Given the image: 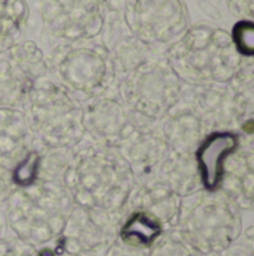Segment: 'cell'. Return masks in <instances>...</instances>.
I'll return each mask as SVG.
<instances>
[{"label":"cell","instance_id":"6da1fadb","mask_svg":"<svg viewBox=\"0 0 254 256\" xmlns=\"http://www.w3.org/2000/svg\"><path fill=\"white\" fill-rule=\"evenodd\" d=\"M63 184L75 206L126 213L138 180L117 148L84 138L73 147Z\"/></svg>","mask_w":254,"mask_h":256},{"label":"cell","instance_id":"7a4b0ae2","mask_svg":"<svg viewBox=\"0 0 254 256\" xmlns=\"http://www.w3.org/2000/svg\"><path fill=\"white\" fill-rule=\"evenodd\" d=\"M4 207L6 225L12 234L42 249L61 237L75 202L63 183L36 180L16 188Z\"/></svg>","mask_w":254,"mask_h":256},{"label":"cell","instance_id":"3957f363","mask_svg":"<svg viewBox=\"0 0 254 256\" xmlns=\"http://www.w3.org/2000/svg\"><path fill=\"white\" fill-rule=\"evenodd\" d=\"M165 56L180 80L190 86L229 82L241 64L232 38L204 24L187 28Z\"/></svg>","mask_w":254,"mask_h":256},{"label":"cell","instance_id":"277c9868","mask_svg":"<svg viewBox=\"0 0 254 256\" xmlns=\"http://www.w3.org/2000/svg\"><path fill=\"white\" fill-rule=\"evenodd\" d=\"M177 230L202 255L210 256L234 246L243 231V218L220 189H201L181 200Z\"/></svg>","mask_w":254,"mask_h":256},{"label":"cell","instance_id":"5b68a950","mask_svg":"<svg viewBox=\"0 0 254 256\" xmlns=\"http://www.w3.org/2000/svg\"><path fill=\"white\" fill-rule=\"evenodd\" d=\"M36 142L49 148H73L85 138L82 102L52 78L39 80L22 108Z\"/></svg>","mask_w":254,"mask_h":256},{"label":"cell","instance_id":"8992f818","mask_svg":"<svg viewBox=\"0 0 254 256\" xmlns=\"http://www.w3.org/2000/svg\"><path fill=\"white\" fill-rule=\"evenodd\" d=\"M46 62L52 80L79 102L111 92L117 81L111 50L93 39L64 42Z\"/></svg>","mask_w":254,"mask_h":256},{"label":"cell","instance_id":"52a82bcc","mask_svg":"<svg viewBox=\"0 0 254 256\" xmlns=\"http://www.w3.org/2000/svg\"><path fill=\"white\" fill-rule=\"evenodd\" d=\"M117 92L139 118L159 122L181 100L184 90L166 56L156 52L120 75Z\"/></svg>","mask_w":254,"mask_h":256},{"label":"cell","instance_id":"ba28073f","mask_svg":"<svg viewBox=\"0 0 254 256\" xmlns=\"http://www.w3.org/2000/svg\"><path fill=\"white\" fill-rule=\"evenodd\" d=\"M124 22L133 38L157 46L175 42L189 26L183 0H127Z\"/></svg>","mask_w":254,"mask_h":256},{"label":"cell","instance_id":"9c48e42d","mask_svg":"<svg viewBox=\"0 0 254 256\" xmlns=\"http://www.w3.org/2000/svg\"><path fill=\"white\" fill-rule=\"evenodd\" d=\"M126 213H109L75 206L58 242L70 256H106L118 242Z\"/></svg>","mask_w":254,"mask_h":256},{"label":"cell","instance_id":"30bf717a","mask_svg":"<svg viewBox=\"0 0 254 256\" xmlns=\"http://www.w3.org/2000/svg\"><path fill=\"white\" fill-rule=\"evenodd\" d=\"M40 16L54 38L90 40L103 30L106 0H40Z\"/></svg>","mask_w":254,"mask_h":256},{"label":"cell","instance_id":"8fae6325","mask_svg":"<svg viewBox=\"0 0 254 256\" xmlns=\"http://www.w3.org/2000/svg\"><path fill=\"white\" fill-rule=\"evenodd\" d=\"M85 135L97 144L118 148L139 117L124 104L117 88L82 102Z\"/></svg>","mask_w":254,"mask_h":256},{"label":"cell","instance_id":"7c38bea8","mask_svg":"<svg viewBox=\"0 0 254 256\" xmlns=\"http://www.w3.org/2000/svg\"><path fill=\"white\" fill-rule=\"evenodd\" d=\"M129 164L138 182L156 177L165 158L171 153L157 122L139 118L132 134L117 148Z\"/></svg>","mask_w":254,"mask_h":256},{"label":"cell","instance_id":"4fadbf2b","mask_svg":"<svg viewBox=\"0 0 254 256\" xmlns=\"http://www.w3.org/2000/svg\"><path fill=\"white\" fill-rule=\"evenodd\" d=\"M186 104H189L195 112L199 116L205 132L210 129H219L229 124H237L244 112L241 111L238 100L232 92V88L222 87L220 84H204L193 86L189 94L181 98Z\"/></svg>","mask_w":254,"mask_h":256},{"label":"cell","instance_id":"5bb4252c","mask_svg":"<svg viewBox=\"0 0 254 256\" xmlns=\"http://www.w3.org/2000/svg\"><path fill=\"white\" fill-rule=\"evenodd\" d=\"M181 200L165 183L153 177L138 182L126 212H142L154 219L163 231H168L178 225Z\"/></svg>","mask_w":254,"mask_h":256},{"label":"cell","instance_id":"9a60e30c","mask_svg":"<svg viewBox=\"0 0 254 256\" xmlns=\"http://www.w3.org/2000/svg\"><path fill=\"white\" fill-rule=\"evenodd\" d=\"M34 144L25 112L18 108H0V168L13 171Z\"/></svg>","mask_w":254,"mask_h":256},{"label":"cell","instance_id":"2e32d148","mask_svg":"<svg viewBox=\"0 0 254 256\" xmlns=\"http://www.w3.org/2000/svg\"><path fill=\"white\" fill-rule=\"evenodd\" d=\"M157 126L169 150L174 153L195 154L205 135L199 116L183 99L157 122Z\"/></svg>","mask_w":254,"mask_h":256},{"label":"cell","instance_id":"e0dca14e","mask_svg":"<svg viewBox=\"0 0 254 256\" xmlns=\"http://www.w3.org/2000/svg\"><path fill=\"white\" fill-rule=\"evenodd\" d=\"M238 147V136L228 130L210 132L195 152L202 188L205 190H219L225 165L229 156Z\"/></svg>","mask_w":254,"mask_h":256},{"label":"cell","instance_id":"ac0fdd59","mask_svg":"<svg viewBox=\"0 0 254 256\" xmlns=\"http://www.w3.org/2000/svg\"><path fill=\"white\" fill-rule=\"evenodd\" d=\"M240 210L254 212V144L231 154L220 184Z\"/></svg>","mask_w":254,"mask_h":256},{"label":"cell","instance_id":"d6986e66","mask_svg":"<svg viewBox=\"0 0 254 256\" xmlns=\"http://www.w3.org/2000/svg\"><path fill=\"white\" fill-rule=\"evenodd\" d=\"M156 178L165 183L180 198L190 196L204 189L195 154L171 152L160 164Z\"/></svg>","mask_w":254,"mask_h":256},{"label":"cell","instance_id":"ffe728a7","mask_svg":"<svg viewBox=\"0 0 254 256\" xmlns=\"http://www.w3.org/2000/svg\"><path fill=\"white\" fill-rule=\"evenodd\" d=\"M34 84L6 57L0 58V108L22 110Z\"/></svg>","mask_w":254,"mask_h":256},{"label":"cell","instance_id":"44dd1931","mask_svg":"<svg viewBox=\"0 0 254 256\" xmlns=\"http://www.w3.org/2000/svg\"><path fill=\"white\" fill-rule=\"evenodd\" d=\"M162 232L163 228L145 213L126 212L120 226L118 240L135 249L145 250L157 240Z\"/></svg>","mask_w":254,"mask_h":256},{"label":"cell","instance_id":"7402d4cb","mask_svg":"<svg viewBox=\"0 0 254 256\" xmlns=\"http://www.w3.org/2000/svg\"><path fill=\"white\" fill-rule=\"evenodd\" d=\"M28 20L25 0H0V54L21 42Z\"/></svg>","mask_w":254,"mask_h":256},{"label":"cell","instance_id":"603a6c76","mask_svg":"<svg viewBox=\"0 0 254 256\" xmlns=\"http://www.w3.org/2000/svg\"><path fill=\"white\" fill-rule=\"evenodd\" d=\"M4 57L34 82L48 76V62L42 50L33 40L18 42L13 48L4 52Z\"/></svg>","mask_w":254,"mask_h":256},{"label":"cell","instance_id":"cb8c5ba5","mask_svg":"<svg viewBox=\"0 0 254 256\" xmlns=\"http://www.w3.org/2000/svg\"><path fill=\"white\" fill-rule=\"evenodd\" d=\"M156 52H157L156 46H150V45L138 40L132 34L124 36L123 39H120L117 42V45L111 51V56H112V60L115 64V70H117V78H118V75H123V74L129 72L130 69L136 68L139 63L145 62Z\"/></svg>","mask_w":254,"mask_h":256},{"label":"cell","instance_id":"d4e9b609","mask_svg":"<svg viewBox=\"0 0 254 256\" xmlns=\"http://www.w3.org/2000/svg\"><path fill=\"white\" fill-rule=\"evenodd\" d=\"M144 256H204L177 230L163 231L157 240L144 250Z\"/></svg>","mask_w":254,"mask_h":256},{"label":"cell","instance_id":"484cf974","mask_svg":"<svg viewBox=\"0 0 254 256\" xmlns=\"http://www.w3.org/2000/svg\"><path fill=\"white\" fill-rule=\"evenodd\" d=\"M229 86L238 100V105L244 116L254 112V66L244 68L237 72Z\"/></svg>","mask_w":254,"mask_h":256},{"label":"cell","instance_id":"4316f807","mask_svg":"<svg viewBox=\"0 0 254 256\" xmlns=\"http://www.w3.org/2000/svg\"><path fill=\"white\" fill-rule=\"evenodd\" d=\"M231 38L240 56L254 57V21H238L234 26Z\"/></svg>","mask_w":254,"mask_h":256},{"label":"cell","instance_id":"83f0119b","mask_svg":"<svg viewBox=\"0 0 254 256\" xmlns=\"http://www.w3.org/2000/svg\"><path fill=\"white\" fill-rule=\"evenodd\" d=\"M0 256H42V250L10 236L0 238Z\"/></svg>","mask_w":254,"mask_h":256},{"label":"cell","instance_id":"f1b7e54d","mask_svg":"<svg viewBox=\"0 0 254 256\" xmlns=\"http://www.w3.org/2000/svg\"><path fill=\"white\" fill-rule=\"evenodd\" d=\"M15 189H16V184L13 182L12 172L0 168V207L7 204Z\"/></svg>","mask_w":254,"mask_h":256},{"label":"cell","instance_id":"f546056e","mask_svg":"<svg viewBox=\"0 0 254 256\" xmlns=\"http://www.w3.org/2000/svg\"><path fill=\"white\" fill-rule=\"evenodd\" d=\"M106 256H144V250L127 246L118 240Z\"/></svg>","mask_w":254,"mask_h":256},{"label":"cell","instance_id":"4dcf8cb0","mask_svg":"<svg viewBox=\"0 0 254 256\" xmlns=\"http://www.w3.org/2000/svg\"><path fill=\"white\" fill-rule=\"evenodd\" d=\"M229 4L238 14L254 20V0H229Z\"/></svg>","mask_w":254,"mask_h":256},{"label":"cell","instance_id":"1f68e13d","mask_svg":"<svg viewBox=\"0 0 254 256\" xmlns=\"http://www.w3.org/2000/svg\"><path fill=\"white\" fill-rule=\"evenodd\" d=\"M210 256H252V254L244 246H231L229 249H226L223 252H219V254Z\"/></svg>","mask_w":254,"mask_h":256},{"label":"cell","instance_id":"d6a6232c","mask_svg":"<svg viewBox=\"0 0 254 256\" xmlns=\"http://www.w3.org/2000/svg\"><path fill=\"white\" fill-rule=\"evenodd\" d=\"M252 256H254V224L247 228V231L244 232V244H243Z\"/></svg>","mask_w":254,"mask_h":256},{"label":"cell","instance_id":"836d02e7","mask_svg":"<svg viewBox=\"0 0 254 256\" xmlns=\"http://www.w3.org/2000/svg\"><path fill=\"white\" fill-rule=\"evenodd\" d=\"M6 216L0 212V238L4 237V230H6Z\"/></svg>","mask_w":254,"mask_h":256},{"label":"cell","instance_id":"e575fe53","mask_svg":"<svg viewBox=\"0 0 254 256\" xmlns=\"http://www.w3.org/2000/svg\"><path fill=\"white\" fill-rule=\"evenodd\" d=\"M55 256H70V255H67V254H64V252H61L60 249L57 250V254H55Z\"/></svg>","mask_w":254,"mask_h":256}]
</instances>
